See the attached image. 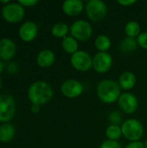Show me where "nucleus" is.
<instances>
[{
    "instance_id": "9d476101",
    "label": "nucleus",
    "mask_w": 147,
    "mask_h": 148,
    "mask_svg": "<svg viewBox=\"0 0 147 148\" xmlns=\"http://www.w3.org/2000/svg\"><path fill=\"white\" fill-rule=\"evenodd\" d=\"M112 65L113 58L112 56L107 52H98L93 57V68L100 74L109 71Z\"/></svg>"
},
{
    "instance_id": "2f4dec72",
    "label": "nucleus",
    "mask_w": 147,
    "mask_h": 148,
    "mask_svg": "<svg viewBox=\"0 0 147 148\" xmlns=\"http://www.w3.org/2000/svg\"><path fill=\"white\" fill-rule=\"evenodd\" d=\"M2 86H3V81H2V78L0 77V90L2 88Z\"/></svg>"
},
{
    "instance_id": "393cba45",
    "label": "nucleus",
    "mask_w": 147,
    "mask_h": 148,
    "mask_svg": "<svg viewBox=\"0 0 147 148\" xmlns=\"http://www.w3.org/2000/svg\"><path fill=\"white\" fill-rule=\"evenodd\" d=\"M100 148H122V146L118 140H106L101 143Z\"/></svg>"
},
{
    "instance_id": "c85d7f7f",
    "label": "nucleus",
    "mask_w": 147,
    "mask_h": 148,
    "mask_svg": "<svg viewBox=\"0 0 147 148\" xmlns=\"http://www.w3.org/2000/svg\"><path fill=\"white\" fill-rule=\"evenodd\" d=\"M117 2L119 4L127 7V6H131V5H133L134 3H136L137 0H118Z\"/></svg>"
},
{
    "instance_id": "7ed1b4c3",
    "label": "nucleus",
    "mask_w": 147,
    "mask_h": 148,
    "mask_svg": "<svg viewBox=\"0 0 147 148\" xmlns=\"http://www.w3.org/2000/svg\"><path fill=\"white\" fill-rule=\"evenodd\" d=\"M122 135L128 140L139 141L144 135V127L142 123L136 119H128L121 125Z\"/></svg>"
},
{
    "instance_id": "bb28decb",
    "label": "nucleus",
    "mask_w": 147,
    "mask_h": 148,
    "mask_svg": "<svg viewBox=\"0 0 147 148\" xmlns=\"http://www.w3.org/2000/svg\"><path fill=\"white\" fill-rule=\"evenodd\" d=\"M38 3L37 0H19L18 3L21 4L23 7H31L34 6Z\"/></svg>"
},
{
    "instance_id": "b1692460",
    "label": "nucleus",
    "mask_w": 147,
    "mask_h": 148,
    "mask_svg": "<svg viewBox=\"0 0 147 148\" xmlns=\"http://www.w3.org/2000/svg\"><path fill=\"white\" fill-rule=\"evenodd\" d=\"M108 121H109L111 125H117V126H119L121 123V121H122V116H121V114L119 112L113 111L112 113L109 114Z\"/></svg>"
},
{
    "instance_id": "39448f33",
    "label": "nucleus",
    "mask_w": 147,
    "mask_h": 148,
    "mask_svg": "<svg viewBox=\"0 0 147 148\" xmlns=\"http://www.w3.org/2000/svg\"><path fill=\"white\" fill-rule=\"evenodd\" d=\"M16 105L14 98L8 95H0V122H8L15 115Z\"/></svg>"
},
{
    "instance_id": "20e7f679",
    "label": "nucleus",
    "mask_w": 147,
    "mask_h": 148,
    "mask_svg": "<svg viewBox=\"0 0 147 148\" xmlns=\"http://www.w3.org/2000/svg\"><path fill=\"white\" fill-rule=\"evenodd\" d=\"M85 10L88 17L93 22H101L107 14V4L101 0H90L87 2Z\"/></svg>"
},
{
    "instance_id": "a878e982",
    "label": "nucleus",
    "mask_w": 147,
    "mask_h": 148,
    "mask_svg": "<svg viewBox=\"0 0 147 148\" xmlns=\"http://www.w3.org/2000/svg\"><path fill=\"white\" fill-rule=\"evenodd\" d=\"M138 45H139L142 49H147V31L141 32L137 37Z\"/></svg>"
},
{
    "instance_id": "f257e3e1",
    "label": "nucleus",
    "mask_w": 147,
    "mask_h": 148,
    "mask_svg": "<svg viewBox=\"0 0 147 148\" xmlns=\"http://www.w3.org/2000/svg\"><path fill=\"white\" fill-rule=\"evenodd\" d=\"M54 95L53 88L49 83L44 81L33 82L28 89V97L33 104L43 105L49 102Z\"/></svg>"
},
{
    "instance_id": "7c9ffc66",
    "label": "nucleus",
    "mask_w": 147,
    "mask_h": 148,
    "mask_svg": "<svg viewBox=\"0 0 147 148\" xmlns=\"http://www.w3.org/2000/svg\"><path fill=\"white\" fill-rule=\"evenodd\" d=\"M3 69H4V64H3V62L0 60V74L3 72Z\"/></svg>"
},
{
    "instance_id": "cd10ccee",
    "label": "nucleus",
    "mask_w": 147,
    "mask_h": 148,
    "mask_svg": "<svg viewBox=\"0 0 147 148\" xmlns=\"http://www.w3.org/2000/svg\"><path fill=\"white\" fill-rule=\"evenodd\" d=\"M126 148H145V144L141 141H133L128 144Z\"/></svg>"
},
{
    "instance_id": "6ab92c4d",
    "label": "nucleus",
    "mask_w": 147,
    "mask_h": 148,
    "mask_svg": "<svg viewBox=\"0 0 147 148\" xmlns=\"http://www.w3.org/2000/svg\"><path fill=\"white\" fill-rule=\"evenodd\" d=\"M62 47L63 49V50L68 54H75V52L78 51V42L75 38H74L73 36H66L63 38L62 42Z\"/></svg>"
},
{
    "instance_id": "f8f14e48",
    "label": "nucleus",
    "mask_w": 147,
    "mask_h": 148,
    "mask_svg": "<svg viewBox=\"0 0 147 148\" xmlns=\"http://www.w3.org/2000/svg\"><path fill=\"white\" fill-rule=\"evenodd\" d=\"M38 33L37 25L31 21L25 22L22 24L19 29V36L24 42H31L33 41Z\"/></svg>"
},
{
    "instance_id": "473e14b6",
    "label": "nucleus",
    "mask_w": 147,
    "mask_h": 148,
    "mask_svg": "<svg viewBox=\"0 0 147 148\" xmlns=\"http://www.w3.org/2000/svg\"><path fill=\"white\" fill-rule=\"evenodd\" d=\"M144 144H145V148H147V140H146V142Z\"/></svg>"
},
{
    "instance_id": "423d86ee",
    "label": "nucleus",
    "mask_w": 147,
    "mask_h": 148,
    "mask_svg": "<svg viewBox=\"0 0 147 148\" xmlns=\"http://www.w3.org/2000/svg\"><path fill=\"white\" fill-rule=\"evenodd\" d=\"M70 33L77 41H87L93 35V28L88 21L80 19L71 25Z\"/></svg>"
},
{
    "instance_id": "f3484780",
    "label": "nucleus",
    "mask_w": 147,
    "mask_h": 148,
    "mask_svg": "<svg viewBox=\"0 0 147 148\" xmlns=\"http://www.w3.org/2000/svg\"><path fill=\"white\" fill-rule=\"evenodd\" d=\"M138 47V42L135 38L126 36L123 38L119 43V49L124 53H130L134 51Z\"/></svg>"
},
{
    "instance_id": "1a4fd4ad",
    "label": "nucleus",
    "mask_w": 147,
    "mask_h": 148,
    "mask_svg": "<svg viewBox=\"0 0 147 148\" xmlns=\"http://www.w3.org/2000/svg\"><path fill=\"white\" fill-rule=\"evenodd\" d=\"M118 105L121 111L127 114H131L135 113L138 109L139 101L133 94L126 92L120 95L118 100Z\"/></svg>"
},
{
    "instance_id": "9b49d317",
    "label": "nucleus",
    "mask_w": 147,
    "mask_h": 148,
    "mask_svg": "<svg viewBox=\"0 0 147 148\" xmlns=\"http://www.w3.org/2000/svg\"><path fill=\"white\" fill-rule=\"evenodd\" d=\"M84 90V87L82 83L75 79H69L65 81L61 86V92L62 94L70 99L77 98L80 96Z\"/></svg>"
},
{
    "instance_id": "6e6552de",
    "label": "nucleus",
    "mask_w": 147,
    "mask_h": 148,
    "mask_svg": "<svg viewBox=\"0 0 147 148\" xmlns=\"http://www.w3.org/2000/svg\"><path fill=\"white\" fill-rule=\"evenodd\" d=\"M2 16L9 23H17L24 16V9L18 3H10L3 7Z\"/></svg>"
},
{
    "instance_id": "0eeeda50",
    "label": "nucleus",
    "mask_w": 147,
    "mask_h": 148,
    "mask_svg": "<svg viewBox=\"0 0 147 148\" xmlns=\"http://www.w3.org/2000/svg\"><path fill=\"white\" fill-rule=\"evenodd\" d=\"M70 63L75 69L81 72H86L93 67V58L88 52L78 50L71 56Z\"/></svg>"
},
{
    "instance_id": "4be33fe9",
    "label": "nucleus",
    "mask_w": 147,
    "mask_h": 148,
    "mask_svg": "<svg viewBox=\"0 0 147 148\" xmlns=\"http://www.w3.org/2000/svg\"><path fill=\"white\" fill-rule=\"evenodd\" d=\"M125 32L127 36L135 38L140 34V25L136 21H129L125 26Z\"/></svg>"
},
{
    "instance_id": "c756f323",
    "label": "nucleus",
    "mask_w": 147,
    "mask_h": 148,
    "mask_svg": "<svg viewBox=\"0 0 147 148\" xmlns=\"http://www.w3.org/2000/svg\"><path fill=\"white\" fill-rule=\"evenodd\" d=\"M30 110L33 114H37L40 111V106L36 105V104H33L30 108Z\"/></svg>"
},
{
    "instance_id": "412c9836",
    "label": "nucleus",
    "mask_w": 147,
    "mask_h": 148,
    "mask_svg": "<svg viewBox=\"0 0 147 148\" xmlns=\"http://www.w3.org/2000/svg\"><path fill=\"white\" fill-rule=\"evenodd\" d=\"M70 30V28L68 24L65 23H56L53 25L51 29V33L54 36L57 38H64L67 36L68 31Z\"/></svg>"
},
{
    "instance_id": "5701e85b",
    "label": "nucleus",
    "mask_w": 147,
    "mask_h": 148,
    "mask_svg": "<svg viewBox=\"0 0 147 148\" xmlns=\"http://www.w3.org/2000/svg\"><path fill=\"white\" fill-rule=\"evenodd\" d=\"M106 136L108 140H118L122 136V130L121 127L117 125H110L106 129Z\"/></svg>"
},
{
    "instance_id": "4468645a",
    "label": "nucleus",
    "mask_w": 147,
    "mask_h": 148,
    "mask_svg": "<svg viewBox=\"0 0 147 148\" xmlns=\"http://www.w3.org/2000/svg\"><path fill=\"white\" fill-rule=\"evenodd\" d=\"M84 9L83 2L81 0H66L62 3L63 12L70 16H78Z\"/></svg>"
},
{
    "instance_id": "a211bd4d",
    "label": "nucleus",
    "mask_w": 147,
    "mask_h": 148,
    "mask_svg": "<svg viewBox=\"0 0 147 148\" xmlns=\"http://www.w3.org/2000/svg\"><path fill=\"white\" fill-rule=\"evenodd\" d=\"M15 127L9 124L4 123L0 126V141L9 142L10 141L15 135Z\"/></svg>"
},
{
    "instance_id": "aec40b11",
    "label": "nucleus",
    "mask_w": 147,
    "mask_h": 148,
    "mask_svg": "<svg viewBox=\"0 0 147 148\" xmlns=\"http://www.w3.org/2000/svg\"><path fill=\"white\" fill-rule=\"evenodd\" d=\"M94 45L100 52H107V50L111 48L112 42L107 36L101 34L96 37Z\"/></svg>"
},
{
    "instance_id": "dca6fc26",
    "label": "nucleus",
    "mask_w": 147,
    "mask_h": 148,
    "mask_svg": "<svg viewBox=\"0 0 147 148\" xmlns=\"http://www.w3.org/2000/svg\"><path fill=\"white\" fill-rule=\"evenodd\" d=\"M137 79L135 75L131 71L123 72L119 78V84L120 88L124 90L132 89L136 84Z\"/></svg>"
},
{
    "instance_id": "f03ea898",
    "label": "nucleus",
    "mask_w": 147,
    "mask_h": 148,
    "mask_svg": "<svg viewBox=\"0 0 147 148\" xmlns=\"http://www.w3.org/2000/svg\"><path fill=\"white\" fill-rule=\"evenodd\" d=\"M121 88L119 82L113 80H103L97 86V95L99 99L107 104L117 101L121 95Z\"/></svg>"
},
{
    "instance_id": "ddd939ff",
    "label": "nucleus",
    "mask_w": 147,
    "mask_h": 148,
    "mask_svg": "<svg viewBox=\"0 0 147 148\" xmlns=\"http://www.w3.org/2000/svg\"><path fill=\"white\" fill-rule=\"evenodd\" d=\"M16 47L14 42L9 38L0 40V58L3 61L10 60L16 53Z\"/></svg>"
},
{
    "instance_id": "2eb2a0df",
    "label": "nucleus",
    "mask_w": 147,
    "mask_h": 148,
    "mask_svg": "<svg viewBox=\"0 0 147 148\" xmlns=\"http://www.w3.org/2000/svg\"><path fill=\"white\" fill-rule=\"evenodd\" d=\"M55 61V55L50 49L42 50L36 57L37 64L42 68H48L54 64Z\"/></svg>"
}]
</instances>
